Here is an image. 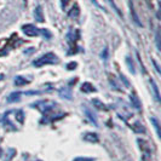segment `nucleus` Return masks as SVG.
Instances as JSON below:
<instances>
[{
	"mask_svg": "<svg viewBox=\"0 0 161 161\" xmlns=\"http://www.w3.org/2000/svg\"><path fill=\"white\" fill-rule=\"evenodd\" d=\"M21 99V92H13L7 97V102L9 103H13V102H18Z\"/></svg>",
	"mask_w": 161,
	"mask_h": 161,
	"instance_id": "1a4fd4ad",
	"label": "nucleus"
},
{
	"mask_svg": "<svg viewBox=\"0 0 161 161\" xmlns=\"http://www.w3.org/2000/svg\"><path fill=\"white\" fill-rule=\"evenodd\" d=\"M151 120V122H153V125L155 126V130H156V133H158V137H160V126H159V121L155 119V117H151L150 119Z\"/></svg>",
	"mask_w": 161,
	"mask_h": 161,
	"instance_id": "2eb2a0df",
	"label": "nucleus"
},
{
	"mask_svg": "<svg viewBox=\"0 0 161 161\" xmlns=\"http://www.w3.org/2000/svg\"><path fill=\"white\" fill-rule=\"evenodd\" d=\"M102 57H103L104 59L108 57V50H107V48H104V53L102 52Z\"/></svg>",
	"mask_w": 161,
	"mask_h": 161,
	"instance_id": "393cba45",
	"label": "nucleus"
},
{
	"mask_svg": "<svg viewBox=\"0 0 161 161\" xmlns=\"http://www.w3.org/2000/svg\"><path fill=\"white\" fill-rule=\"evenodd\" d=\"M15 116H16V119L18 120V122H20V124H23V120H24V114H23L22 110H17V112H16V114H15Z\"/></svg>",
	"mask_w": 161,
	"mask_h": 161,
	"instance_id": "dca6fc26",
	"label": "nucleus"
},
{
	"mask_svg": "<svg viewBox=\"0 0 161 161\" xmlns=\"http://www.w3.org/2000/svg\"><path fill=\"white\" fill-rule=\"evenodd\" d=\"M92 104H93L97 109H99V110H107V109H108V108H107V107H105V105H104L99 99H92Z\"/></svg>",
	"mask_w": 161,
	"mask_h": 161,
	"instance_id": "f8f14e48",
	"label": "nucleus"
},
{
	"mask_svg": "<svg viewBox=\"0 0 161 161\" xmlns=\"http://www.w3.org/2000/svg\"><path fill=\"white\" fill-rule=\"evenodd\" d=\"M69 17H71V18H76L79 15H80V9H79V5L78 4H75L73 7H71V10L69 11Z\"/></svg>",
	"mask_w": 161,
	"mask_h": 161,
	"instance_id": "6e6552de",
	"label": "nucleus"
},
{
	"mask_svg": "<svg viewBox=\"0 0 161 161\" xmlns=\"http://www.w3.org/2000/svg\"><path fill=\"white\" fill-rule=\"evenodd\" d=\"M150 84H151V89H153V92H154V96H155L156 101H158V102H160V92H159V89H158V86H156L155 81L150 80Z\"/></svg>",
	"mask_w": 161,
	"mask_h": 161,
	"instance_id": "9b49d317",
	"label": "nucleus"
},
{
	"mask_svg": "<svg viewBox=\"0 0 161 161\" xmlns=\"http://www.w3.org/2000/svg\"><path fill=\"white\" fill-rule=\"evenodd\" d=\"M28 84V80L23 76H16L15 78V85L17 86H23V85H27Z\"/></svg>",
	"mask_w": 161,
	"mask_h": 161,
	"instance_id": "ddd939ff",
	"label": "nucleus"
},
{
	"mask_svg": "<svg viewBox=\"0 0 161 161\" xmlns=\"http://www.w3.org/2000/svg\"><path fill=\"white\" fill-rule=\"evenodd\" d=\"M131 128L136 133H145V128H144V126H142L139 122H135L133 125H131Z\"/></svg>",
	"mask_w": 161,
	"mask_h": 161,
	"instance_id": "9d476101",
	"label": "nucleus"
},
{
	"mask_svg": "<svg viewBox=\"0 0 161 161\" xmlns=\"http://www.w3.org/2000/svg\"><path fill=\"white\" fill-rule=\"evenodd\" d=\"M0 156H1V149H0Z\"/></svg>",
	"mask_w": 161,
	"mask_h": 161,
	"instance_id": "bb28decb",
	"label": "nucleus"
},
{
	"mask_svg": "<svg viewBox=\"0 0 161 161\" xmlns=\"http://www.w3.org/2000/svg\"><path fill=\"white\" fill-rule=\"evenodd\" d=\"M81 91L84 93H91V92L96 91V87L92 84H90V82H84L82 86H81Z\"/></svg>",
	"mask_w": 161,
	"mask_h": 161,
	"instance_id": "39448f33",
	"label": "nucleus"
},
{
	"mask_svg": "<svg viewBox=\"0 0 161 161\" xmlns=\"http://www.w3.org/2000/svg\"><path fill=\"white\" fill-rule=\"evenodd\" d=\"M57 62H58L57 56L55 53H52V52H48V53H45L44 56H41L40 58L35 59L34 62H33V64H34L35 67H41L44 64H53V63H57Z\"/></svg>",
	"mask_w": 161,
	"mask_h": 161,
	"instance_id": "f257e3e1",
	"label": "nucleus"
},
{
	"mask_svg": "<svg viewBox=\"0 0 161 161\" xmlns=\"http://www.w3.org/2000/svg\"><path fill=\"white\" fill-rule=\"evenodd\" d=\"M120 79H121V80H124V82H125V86H127V87L130 86V82H128V80H127V79L125 78V76H124V75H122V74L120 75Z\"/></svg>",
	"mask_w": 161,
	"mask_h": 161,
	"instance_id": "412c9836",
	"label": "nucleus"
},
{
	"mask_svg": "<svg viewBox=\"0 0 161 161\" xmlns=\"http://www.w3.org/2000/svg\"><path fill=\"white\" fill-rule=\"evenodd\" d=\"M34 18H35V21L39 23H43L45 21L44 13H43V7H41V6H36V9L34 10Z\"/></svg>",
	"mask_w": 161,
	"mask_h": 161,
	"instance_id": "7ed1b4c3",
	"label": "nucleus"
},
{
	"mask_svg": "<svg viewBox=\"0 0 161 161\" xmlns=\"http://www.w3.org/2000/svg\"><path fill=\"white\" fill-rule=\"evenodd\" d=\"M130 10H131V15H132L133 21L136 22V24H137L138 27H142V23H140V21H139V18H138V16H137V13L135 11V7H133V4H132L131 0H130Z\"/></svg>",
	"mask_w": 161,
	"mask_h": 161,
	"instance_id": "423d86ee",
	"label": "nucleus"
},
{
	"mask_svg": "<svg viewBox=\"0 0 161 161\" xmlns=\"http://www.w3.org/2000/svg\"><path fill=\"white\" fill-rule=\"evenodd\" d=\"M86 115H87V116H90L91 121H92V122H94V125H97V117H96L94 115H92L91 112H90L89 109H86Z\"/></svg>",
	"mask_w": 161,
	"mask_h": 161,
	"instance_id": "f3484780",
	"label": "nucleus"
},
{
	"mask_svg": "<svg viewBox=\"0 0 161 161\" xmlns=\"http://www.w3.org/2000/svg\"><path fill=\"white\" fill-rule=\"evenodd\" d=\"M40 33H43L44 36H46L47 39H50V38H51V33H50L48 30H46V29H40Z\"/></svg>",
	"mask_w": 161,
	"mask_h": 161,
	"instance_id": "a211bd4d",
	"label": "nucleus"
},
{
	"mask_svg": "<svg viewBox=\"0 0 161 161\" xmlns=\"http://www.w3.org/2000/svg\"><path fill=\"white\" fill-rule=\"evenodd\" d=\"M70 1V0H61V4H62V7L64 9L67 5H68V2Z\"/></svg>",
	"mask_w": 161,
	"mask_h": 161,
	"instance_id": "5701e85b",
	"label": "nucleus"
},
{
	"mask_svg": "<svg viewBox=\"0 0 161 161\" xmlns=\"http://www.w3.org/2000/svg\"><path fill=\"white\" fill-rule=\"evenodd\" d=\"M84 140L90 142V143H96V142H98V136L93 132H87L84 135Z\"/></svg>",
	"mask_w": 161,
	"mask_h": 161,
	"instance_id": "20e7f679",
	"label": "nucleus"
},
{
	"mask_svg": "<svg viewBox=\"0 0 161 161\" xmlns=\"http://www.w3.org/2000/svg\"><path fill=\"white\" fill-rule=\"evenodd\" d=\"M75 68H76V63H75V62H71V63H69V66H67V69H69V70L75 69Z\"/></svg>",
	"mask_w": 161,
	"mask_h": 161,
	"instance_id": "aec40b11",
	"label": "nucleus"
},
{
	"mask_svg": "<svg viewBox=\"0 0 161 161\" xmlns=\"http://www.w3.org/2000/svg\"><path fill=\"white\" fill-rule=\"evenodd\" d=\"M2 79H4V75H2V74H0V81L2 80Z\"/></svg>",
	"mask_w": 161,
	"mask_h": 161,
	"instance_id": "a878e982",
	"label": "nucleus"
},
{
	"mask_svg": "<svg viewBox=\"0 0 161 161\" xmlns=\"http://www.w3.org/2000/svg\"><path fill=\"white\" fill-rule=\"evenodd\" d=\"M153 63H154V67H155V68H156V70H158V73H161L160 68H159V64L156 63V61H155V59H153Z\"/></svg>",
	"mask_w": 161,
	"mask_h": 161,
	"instance_id": "b1692460",
	"label": "nucleus"
},
{
	"mask_svg": "<svg viewBox=\"0 0 161 161\" xmlns=\"http://www.w3.org/2000/svg\"><path fill=\"white\" fill-rule=\"evenodd\" d=\"M74 161H94L92 158H76Z\"/></svg>",
	"mask_w": 161,
	"mask_h": 161,
	"instance_id": "6ab92c4d",
	"label": "nucleus"
},
{
	"mask_svg": "<svg viewBox=\"0 0 161 161\" xmlns=\"http://www.w3.org/2000/svg\"><path fill=\"white\" fill-rule=\"evenodd\" d=\"M130 98H131L132 105H133L135 108H137V109H140V101H139L138 96L136 94V93H135V92H132V93L130 94Z\"/></svg>",
	"mask_w": 161,
	"mask_h": 161,
	"instance_id": "0eeeda50",
	"label": "nucleus"
},
{
	"mask_svg": "<svg viewBox=\"0 0 161 161\" xmlns=\"http://www.w3.org/2000/svg\"><path fill=\"white\" fill-rule=\"evenodd\" d=\"M22 32L28 36H38L40 33V29H38L33 24H24L22 25Z\"/></svg>",
	"mask_w": 161,
	"mask_h": 161,
	"instance_id": "f03ea898",
	"label": "nucleus"
},
{
	"mask_svg": "<svg viewBox=\"0 0 161 161\" xmlns=\"http://www.w3.org/2000/svg\"><path fill=\"white\" fill-rule=\"evenodd\" d=\"M126 62H127V66H128V69L132 74L136 73V69H135V66H133V61L131 59V57H126Z\"/></svg>",
	"mask_w": 161,
	"mask_h": 161,
	"instance_id": "4468645a",
	"label": "nucleus"
},
{
	"mask_svg": "<svg viewBox=\"0 0 161 161\" xmlns=\"http://www.w3.org/2000/svg\"><path fill=\"white\" fill-rule=\"evenodd\" d=\"M156 44H158V48L160 50V35H159V33H156Z\"/></svg>",
	"mask_w": 161,
	"mask_h": 161,
	"instance_id": "4be33fe9",
	"label": "nucleus"
}]
</instances>
